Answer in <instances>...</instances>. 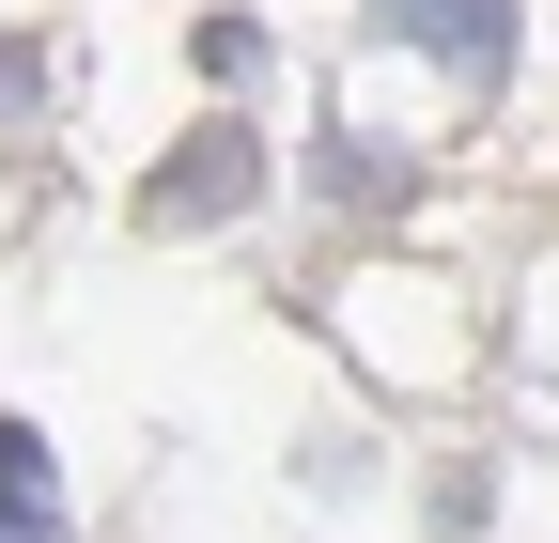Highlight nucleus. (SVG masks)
Instances as JSON below:
<instances>
[{
    "label": "nucleus",
    "mask_w": 559,
    "mask_h": 543,
    "mask_svg": "<svg viewBox=\"0 0 559 543\" xmlns=\"http://www.w3.org/2000/svg\"><path fill=\"white\" fill-rule=\"evenodd\" d=\"M249 186H264V141H249V124H202V141L156 156V186H140V233H218Z\"/></svg>",
    "instance_id": "obj_1"
},
{
    "label": "nucleus",
    "mask_w": 559,
    "mask_h": 543,
    "mask_svg": "<svg viewBox=\"0 0 559 543\" xmlns=\"http://www.w3.org/2000/svg\"><path fill=\"white\" fill-rule=\"evenodd\" d=\"M373 32L451 79H513V0H373Z\"/></svg>",
    "instance_id": "obj_2"
},
{
    "label": "nucleus",
    "mask_w": 559,
    "mask_h": 543,
    "mask_svg": "<svg viewBox=\"0 0 559 543\" xmlns=\"http://www.w3.org/2000/svg\"><path fill=\"white\" fill-rule=\"evenodd\" d=\"M47 528H62V466L32 420H0V543H47Z\"/></svg>",
    "instance_id": "obj_3"
}]
</instances>
